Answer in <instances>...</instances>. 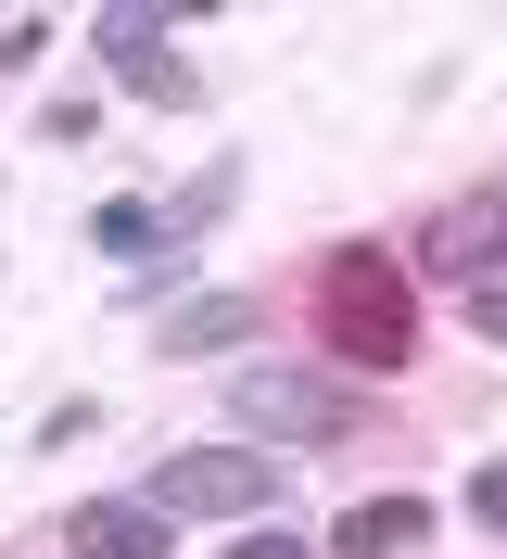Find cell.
Here are the masks:
<instances>
[{
  "label": "cell",
  "mask_w": 507,
  "mask_h": 559,
  "mask_svg": "<svg viewBox=\"0 0 507 559\" xmlns=\"http://www.w3.org/2000/svg\"><path fill=\"white\" fill-rule=\"evenodd\" d=\"M470 331H482V344L507 356V280H482V293H470Z\"/></svg>",
  "instance_id": "obj_14"
},
{
  "label": "cell",
  "mask_w": 507,
  "mask_h": 559,
  "mask_svg": "<svg viewBox=\"0 0 507 559\" xmlns=\"http://www.w3.org/2000/svg\"><path fill=\"white\" fill-rule=\"evenodd\" d=\"M89 229H101V254H128V267L153 254V204H140V191H114V204H101Z\"/></svg>",
  "instance_id": "obj_10"
},
{
  "label": "cell",
  "mask_w": 507,
  "mask_h": 559,
  "mask_svg": "<svg viewBox=\"0 0 507 559\" xmlns=\"http://www.w3.org/2000/svg\"><path fill=\"white\" fill-rule=\"evenodd\" d=\"M229 204H241V166L216 153V166H191V178L166 191V204H153V254H191V242H203V229H216Z\"/></svg>",
  "instance_id": "obj_7"
},
{
  "label": "cell",
  "mask_w": 507,
  "mask_h": 559,
  "mask_svg": "<svg viewBox=\"0 0 507 559\" xmlns=\"http://www.w3.org/2000/svg\"><path fill=\"white\" fill-rule=\"evenodd\" d=\"M64 547L76 559H166L178 534H166L153 496H89V509H64Z\"/></svg>",
  "instance_id": "obj_6"
},
{
  "label": "cell",
  "mask_w": 507,
  "mask_h": 559,
  "mask_svg": "<svg viewBox=\"0 0 507 559\" xmlns=\"http://www.w3.org/2000/svg\"><path fill=\"white\" fill-rule=\"evenodd\" d=\"M470 522L507 534V457H482V471H470Z\"/></svg>",
  "instance_id": "obj_11"
},
{
  "label": "cell",
  "mask_w": 507,
  "mask_h": 559,
  "mask_svg": "<svg viewBox=\"0 0 507 559\" xmlns=\"http://www.w3.org/2000/svg\"><path fill=\"white\" fill-rule=\"evenodd\" d=\"M229 419H241V445H254V432H279V445H342V432H369L355 394H342L330 369H292V356H241L229 369Z\"/></svg>",
  "instance_id": "obj_2"
},
{
  "label": "cell",
  "mask_w": 507,
  "mask_h": 559,
  "mask_svg": "<svg viewBox=\"0 0 507 559\" xmlns=\"http://www.w3.org/2000/svg\"><path fill=\"white\" fill-rule=\"evenodd\" d=\"M419 267L432 280H507V191H457V204L432 216V229H419Z\"/></svg>",
  "instance_id": "obj_5"
},
{
  "label": "cell",
  "mask_w": 507,
  "mask_h": 559,
  "mask_svg": "<svg viewBox=\"0 0 507 559\" xmlns=\"http://www.w3.org/2000/svg\"><path fill=\"white\" fill-rule=\"evenodd\" d=\"M89 432H101V407H89V394H64V407L38 419V445H89Z\"/></svg>",
  "instance_id": "obj_12"
},
{
  "label": "cell",
  "mask_w": 507,
  "mask_h": 559,
  "mask_svg": "<svg viewBox=\"0 0 507 559\" xmlns=\"http://www.w3.org/2000/svg\"><path fill=\"white\" fill-rule=\"evenodd\" d=\"M229 559H304V547H292V534H241Z\"/></svg>",
  "instance_id": "obj_15"
},
{
  "label": "cell",
  "mask_w": 507,
  "mask_h": 559,
  "mask_svg": "<svg viewBox=\"0 0 507 559\" xmlns=\"http://www.w3.org/2000/svg\"><path fill=\"white\" fill-rule=\"evenodd\" d=\"M317 331H330V356H355L369 382H394L406 356H419L406 267H394V254H330V280H317Z\"/></svg>",
  "instance_id": "obj_1"
},
{
  "label": "cell",
  "mask_w": 507,
  "mask_h": 559,
  "mask_svg": "<svg viewBox=\"0 0 507 559\" xmlns=\"http://www.w3.org/2000/svg\"><path fill=\"white\" fill-rule=\"evenodd\" d=\"M166 26H178L166 0H101V13H89V51H101V64H114V76H128L140 103L191 115V103H203V76H191V64H178V51H166Z\"/></svg>",
  "instance_id": "obj_4"
},
{
  "label": "cell",
  "mask_w": 507,
  "mask_h": 559,
  "mask_svg": "<svg viewBox=\"0 0 507 559\" xmlns=\"http://www.w3.org/2000/svg\"><path fill=\"white\" fill-rule=\"evenodd\" d=\"M241 331H254V293H191L153 318V356H229Z\"/></svg>",
  "instance_id": "obj_9"
},
{
  "label": "cell",
  "mask_w": 507,
  "mask_h": 559,
  "mask_svg": "<svg viewBox=\"0 0 507 559\" xmlns=\"http://www.w3.org/2000/svg\"><path fill=\"white\" fill-rule=\"evenodd\" d=\"M153 509L166 522H267L279 509V457L267 445H178V457H153Z\"/></svg>",
  "instance_id": "obj_3"
},
{
  "label": "cell",
  "mask_w": 507,
  "mask_h": 559,
  "mask_svg": "<svg viewBox=\"0 0 507 559\" xmlns=\"http://www.w3.org/2000/svg\"><path fill=\"white\" fill-rule=\"evenodd\" d=\"M38 128H51V140H101V103H89V90H64V103L38 115Z\"/></svg>",
  "instance_id": "obj_13"
},
{
  "label": "cell",
  "mask_w": 507,
  "mask_h": 559,
  "mask_svg": "<svg viewBox=\"0 0 507 559\" xmlns=\"http://www.w3.org/2000/svg\"><path fill=\"white\" fill-rule=\"evenodd\" d=\"M419 534H432V496H369L330 522V559H419Z\"/></svg>",
  "instance_id": "obj_8"
}]
</instances>
